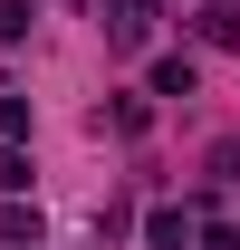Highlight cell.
Instances as JSON below:
<instances>
[{
	"label": "cell",
	"mask_w": 240,
	"mask_h": 250,
	"mask_svg": "<svg viewBox=\"0 0 240 250\" xmlns=\"http://www.w3.org/2000/svg\"><path fill=\"white\" fill-rule=\"evenodd\" d=\"M192 29H202L211 48H240V10H231V0H211V10H202V20H192Z\"/></svg>",
	"instance_id": "obj_1"
},
{
	"label": "cell",
	"mask_w": 240,
	"mask_h": 250,
	"mask_svg": "<svg viewBox=\"0 0 240 250\" xmlns=\"http://www.w3.org/2000/svg\"><path fill=\"white\" fill-rule=\"evenodd\" d=\"M192 77H202L192 58H154V96H192Z\"/></svg>",
	"instance_id": "obj_2"
},
{
	"label": "cell",
	"mask_w": 240,
	"mask_h": 250,
	"mask_svg": "<svg viewBox=\"0 0 240 250\" xmlns=\"http://www.w3.org/2000/svg\"><path fill=\"white\" fill-rule=\"evenodd\" d=\"M144 241H154V250H182V241H192V221H182V212H173V202H163V212H154V221H144Z\"/></svg>",
	"instance_id": "obj_3"
},
{
	"label": "cell",
	"mask_w": 240,
	"mask_h": 250,
	"mask_svg": "<svg viewBox=\"0 0 240 250\" xmlns=\"http://www.w3.org/2000/svg\"><path fill=\"white\" fill-rule=\"evenodd\" d=\"M0 241H39V212H20V202H10V212H0Z\"/></svg>",
	"instance_id": "obj_4"
},
{
	"label": "cell",
	"mask_w": 240,
	"mask_h": 250,
	"mask_svg": "<svg viewBox=\"0 0 240 250\" xmlns=\"http://www.w3.org/2000/svg\"><path fill=\"white\" fill-rule=\"evenodd\" d=\"M0 192H29V154H0Z\"/></svg>",
	"instance_id": "obj_5"
}]
</instances>
